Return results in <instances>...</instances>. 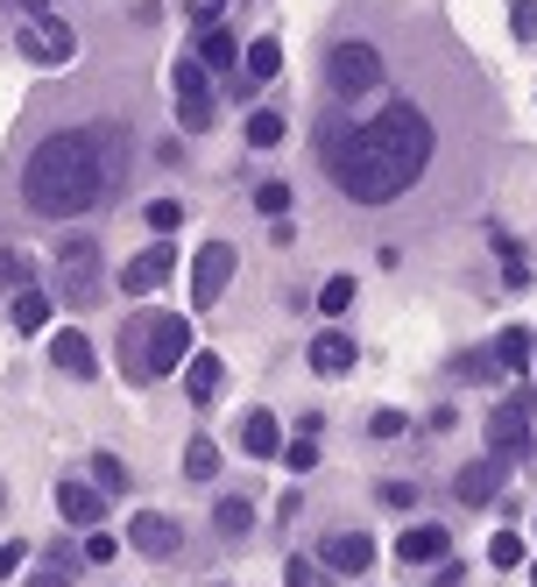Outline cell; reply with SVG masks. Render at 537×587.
Here are the masks:
<instances>
[{
	"label": "cell",
	"instance_id": "1",
	"mask_svg": "<svg viewBox=\"0 0 537 587\" xmlns=\"http://www.w3.org/2000/svg\"><path fill=\"white\" fill-rule=\"evenodd\" d=\"M382 107L354 114V107H325L319 114V171L339 185V199L354 206H396L439 171V107L417 93H390L382 79Z\"/></svg>",
	"mask_w": 537,
	"mask_h": 587
},
{
	"label": "cell",
	"instance_id": "2",
	"mask_svg": "<svg viewBox=\"0 0 537 587\" xmlns=\"http://www.w3.org/2000/svg\"><path fill=\"white\" fill-rule=\"evenodd\" d=\"M114 177H121V142L107 128H57L28 149L22 199L43 220H79L114 191Z\"/></svg>",
	"mask_w": 537,
	"mask_h": 587
},
{
	"label": "cell",
	"instance_id": "3",
	"mask_svg": "<svg viewBox=\"0 0 537 587\" xmlns=\"http://www.w3.org/2000/svg\"><path fill=\"white\" fill-rule=\"evenodd\" d=\"M184 354H191L184 312H134L121 326V375L128 383H163L170 368H184Z\"/></svg>",
	"mask_w": 537,
	"mask_h": 587
},
{
	"label": "cell",
	"instance_id": "4",
	"mask_svg": "<svg viewBox=\"0 0 537 587\" xmlns=\"http://www.w3.org/2000/svg\"><path fill=\"white\" fill-rule=\"evenodd\" d=\"M382 79H390V57H382V43L339 36L333 50H325V93H333V107H361V99H375Z\"/></svg>",
	"mask_w": 537,
	"mask_h": 587
},
{
	"label": "cell",
	"instance_id": "5",
	"mask_svg": "<svg viewBox=\"0 0 537 587\" xmlns=\"http://www.w3.org/2000/svg\"><path fill=\"white\" fill-rule=\"evenodd\" d=\"M530 446H537V418H530L516 397L496 403V411H488V460L516 468V460H530Z\"/></svg>",
	"mask_w": 537,
	"mask_h": 587
},
{
	"label": "cell",
	"instance_id": "6",
	"mask_svg": "<svg viewBox=\"0 0 537 587\" xmlns=\"http://www.w3.org/2000/svg\"><path fill=\"white\" fill-rule=\"evenodd\" d=\"M57 269H64V297L85 312L99 297V240L93 234H71L64 248H57Z\"/></svg>",
	"mask_w": 537,
	"mask_h": 587
},
{
	"label": "cell",
	"instance_id": "7",
	"mask_svg": "<svg viewBox=\"0 0 537 587\" xmlns=\"http://www.w3.org/2000/svg\"><path fill=\"white\" fill-rule=\"evenodd\" d=\"M227 283H234V248L227 240H205V248L191 255V312H213Z\"/></svg>",
	"mask_w": 537,
	"mask_h": 587
},
{
	"label": "cell",
	"instance_id": "8",
	"mask_svg": "<svg viewBox=\"0 0 537 587\" xmlns=\"http://www.w3.org/2000/svg\"><path fill=\"white\" fill-rule=\"evenodd\" d=\"M14 43H22L28 64H64V57L79 50V28L57 22V14H36V22H22V36H14Z\"/></svg>",
	"mask_w": 537,
	"mask_h": 587
},
{
	"label": "cell",
	"instance_id": "9",
	"mask_svg": "<svg viewBox=\"0 0 537 587\" xmlns=\"http://www.w3.org/2000/svg\"><path fill=\"white\" fill-rule=\"evenodd\" d=\"M177 120H184L191 134L213 128V85H205V64H199V57H177Z\"/></svg>",
	"mask_w": 537,
	"mask_h": 587
},
{
	"label": "cell",
	"instance_id": "10",
	"mask_svg": "<svg viewBox=\"0 0 537 587\" xmlns=\"http://www.w3.org/2000/svg\"><path fill=\"white\" fill-rule=\"evenodd\" d=\"M128 545L142 552V560H177V545H184V524H177V517H163V509H134Z\"/></svg>",
	"mask_w": 537,
	"mask_h": 587
},
{
	"label": "cell",
	"instance_id": "11",
	"mask_svg": "<svg viewBox=\"0 0 537 587\" xmlns=\"http://www.w3.org/2000/svg\"><path fill=\"white\" fill-rule=\"evenodd\" d=\"M170 277H177V248H170V240H148V248L121 269V291L128 297H148V291H163Z\"/></svg>",
	"mask_w": 537,
	"mask_h": 587
},
{
	"label": "cell",
	"instance_id": "12",
	"mask_svg": "<svg viewBox=\"0 0 537 587\" xmlns=\"http://www.w3.org/2000/svg\"><path fill=\"white\" fill-rule=\"evenodd\" d=\"M319 566L325 574H368V566H375V538L368 531H333L319 545Z\"/></svg>",
	"mask_w": 537,
	"mask_h": 587
},
{
	"label": "cell",
	"instance_id": "13",
	"mask_svg": "<svg viewBox=\"0 0 537 587\" xmlns=\"http://www.w3.org/2000/svg\"><path fill=\"white\" fill-rule=\"evenodd\" d=\"M502 474H510L502 460H467V468H460V481H453V495H460L467 509H488V503L502 495Z\"/></svg>",
	"mask_w": 537,
	"mask_h": 587
},
{
	"label": "cell",
	"instance_id": "14",
	"mask_svg": "<svg viewBox=\"0 0 537 587\" xmlns=\"http://www.w3.org/2000/svg\"><path fill=\"white\" fill-rule=\"evenodd\" d=\"M445 552H453V538H445V524H410V531L396 538V560H403V566H439Z\"/></svg>",
	"mask_w": 537,
	"mask_h": 587
},
{
	"label": "cell",
	"instance_id": "15",
	"mask_svg": "<svg viewBox=\"0 0 537 587\" xmlns=\"http://www.w3.org/2000/svg\"><path fill=\"white\" fill-rule=\"evenodd\" d=\"M57 509H64V524H79V531H93V524L107 517V495H99L93 481H57Z\"/></svg>",
	"mask_w": 537,
	"mask_h": 587
},
{
	"label": "cell",
	"instance_id": "16",
	"mask_svg": "<svg viewBox=\"0 0 537 587\" xmlns=\"http://www.w3.org/2000/svg\"><path fill=\"white\" fill-rule=\"evenodd\" d=\"M234 439H241V454H248V460H268V454H283V425H276L268 411H241Z\"/></svg>",
	"mask_w": 537,
	"mask_h": 587
},
{
	"label": "cell",
	"instance_id": "17",
	"mask_svg": "<svg viewBox=\"0 0 537 587\" xmlns=\"http://www.w3.org/2000/svg\"><path fill=\"white\" fill-rule=\"evenodd\" d=\"M354 361H361V348H354V333H339V326L311 340V368H319V375H347Z\"/></svg>",
	"mask_w": 537,
	"mask_h": 587
},
{
	"label": "cell",
	"instance_id": "18",
	"mask_svg": "<svg viewBox=\"0 0 537 587\" xmlns=\"http://www.w3.org/2000/svg\"><path fill=\"white\" fill-rule=\"evenodd\" d=\"M219 383H227V368H219V354H184V397L191 403H213Z\"/></svg>",
	"mask_w": 537,
	"mask_h": 587
},
{
	"label": "cell",
	"instance_id": "19",
	"mask_svg": "<svg viewBox=\"0 0 537 587\" xmlns=\"http://www.w3.org/2000/svg\"><path fill=\"white\" fill-rule=\"evenodd\" d=\"M50 361H57L64 375H79V383L99 368V354H93V340H85V333H57V340H50Z\"/></svg>",
	"mask_w": 537,
	"mask_h": 587
},
{
	"label": "cell",
	"instance_id": "20",
	"mask_svg": "<svg viewBox=\"0 0 537 587\" xmlns=\"http://www.w3.org/2000/svg\"><path fill=\"white\" fill-rule=\"evenodd\" d=\"M8 319H14V333H43V326H50V297H43L36 283H22L14 305H8Z\"/></svg>",
	"mask_w": 537,
	"mask_h": 587
},
{
	"label": "cell",
	"instance_id": "21",
	"mask_svg": "<svg viewBox=\"0 0 537 587\" xmlns=\"http://www.w3.org/2000/svg\"><path fill=\"white\" fill-rule=\"evenodd\" d=\"M488 354H496V368H502V375H530V333H524V326H502Z\"/></svg>",
	"mask_w": 537,
	"mask_h": 587
},
{
	"label": "cell",
	"instance_id": "22",
	"mask_svg": "<svg viewBox=\"0 0 537 587\" xmlns=\"http://www.w3.org/2000/svg\"><path fill=\"white\" fill-rule=\"evenodd\" d=\"M234 57H241V43H234V28H199V64L205 71H234Z\"/></svg>",
	"mask_w": 537,
	"mask_h": 587
},
{
	"label": "cell",
	"instance_id": "23",
	"mask_svg": "<svg viewBox=\"0 0 537 587\" xmlns=\"http://www.w3.org/2000/svg\"><path fill=\"white\" fill-rule=\"evenodd\" d=\"M276 71H283V43L276 36H255V43H248V71H241V79L248 85H268Z\"/></svg>",
	"mask_w": 537,
	"mask_h": 587
},
{
	"label": "cell",
	"instance_id": "24",
	"mask_svg": "<svg viewBox=\"0 0 537 587\" xmlns=\"http://www.w3.org/2000/svg\"><path fill=\"white\" fill-rule=\"evenodd\" d=\"M213 524H219V538H248L255 531V503H248V495H219Z\"/></svg>",
	"mask_w": 537,
	"mask_h": 587
},
{
	"label": "cell",
	"instance_id": "25",
	"mask_svg": "<svg viewBox=\"0 0 537 587\" xmlns=\"http://www.w3.org/2000/svg\"><path fill=\"white\" fill-rule=\"evenodd\" d=\"M524 560H530V545H524L516 531H496V538H488V566H496V574H516Z\"/></svg>",
	"mask_w": 537,
	"mask_h": 587
},
{
	"label": "cell",
	"instance_id": "26",
	"mask_svg": "<svg viewBox=\"0 0 537 587\" xmlns=\"http://www.w3.org/2000/svg\"><path fill=\"white\" fill-rule=\"evenodd\" d=\"M241 134H248V149H276V142H283V114H276V107H255Z\"/></svg>",
	"mask_w": 537,
	"mask_h": 587
},
{
	"label": "cell",
	"instance_id": "27",
	"mask_svg": "<svg viewBox=\"0 0 537 587\" xmlns=\"http://www.w3.org/2000/svg\"><path fill=\"white\" fill-rule=\"evenodd\" d=\"M93 489H99V495H128L134 481H128V468H121L114 454H93Z\"/></svg>",
	"mask_w": 537,
	"mask_h": 587
},
{
	"label": "cell",
	"instance_id": "28",
	"mask_svg": "<svg viewBox=\"0 0 537 587\" xmlns=\"http://www.w3.org/2000/svg\"><path fill=\"white\" fill-rule=\"evenodd\" d=\"M354 291H361L354 277H325V283H319V312H325V319H339V312L354 305Z\"/></svg>",
	"mask_w": 537,
	"mask_h": 587
},
{
	"label": "cell",
	"instance_id": "29",
	"mask_svg": "<svg viewBox=\"0 0 537 587\" xmlns=\"http://www.w3.org/2000/svg\"><path fill=\"white\" fill-rule=\"evenodd\" d=\"M184 474H191V481H213V474H219V446H213V439H191V446H184Z\"/></svg>",
	"mask_w": 537,
	"mask_h": 587
},
{
	"label": "cell",
	"instance_id": "30",
	"mask_svg": "<svg viewBox=\"0 0 537 587\" xmlns=\"http://www.w3.org/2000/svg\"><path fill=\"white\" fill-rule=\"evenodd\" d=\"M496 248H502V283H510V291H524V283H530V262H524V248H516L510 234H496Z\"/></svg>",
	"mask_w": 537,
	"mask_h": 587
},
{
	"label": "cell",
	"instance_id": "31",
	"mask_svg": "<svg viewBox=\"0 0 537 587\" xmlns=\"http://www.w3.org/2000/svg\"><path fill=\"white\" fill-rule=\"evenodd\" d=\"M142 220L156 227V240H170L177 227H184V206H177V199H148V213H142Z\"/></svg>",
	"mask_w": 537,
	"mask_h": 587
},
{
	"label": "cell",
	"instance_id": "32",
	"mask_svg": "<svg viewBox=\"0 0 537 587\" xmlns=\"http://www.w3.org/2000/svg\"><path fill=\"white\" fill-rule=\"evenodd\" d=\"M283 468H290V474H311V468H319V439H311V432H297V439L283 446Z\"/></svg>",
	"mask_w": 537,
	"mask_h": 587
},
{
	"label": "cell",
	"instance_id": "33",
	"mask_svg": "<svg viewBox=\"0 0 537 587\" xmlns=\"http://www.w3.org/2000/svg\"><path fill=\"white\" fill-rule=\"evenodd\" d=\"M510 36L537 43V0H510Z\"/></svg>",
	"mask_w": 537,
	"mask_h": 587
},
{
	"label": "cell",
	"instance_id": "34",
	"mask_svg": "<svg viewBox=\"0 0 537 587\" xmlns=\"http://www.w3.org/2000/svg\"><path fill=\"white\" fill-rule=\"evenodd\" d=\"M114 560H121V538H107L93 524V538H85V566H114Z\"/></svg>",
	"mask_w": 537,
	"mask_h": 587
},
{
	"label": "cell",
	"instance_id": "35",
	"mask_svg": "<svg viewBox=\"0 0 537 587\" xmlns=\"http://www.w3.org/2000/svg\"><path fill=\"white\" fill-rule=\"evenodd\" d=\"M28 283V255L22 248H0V291H22Z\"/></svg>",
	"mask_w": 537,
	"mask_h": 587
},
{
	"label": "cell",
	"instance_id": "36",
	"mask_svg": "<svg viewBox=\"0 0 537 587\" xmlns=\"http://www.w3.org/2000/svg\"><path fill=\"white\" fill-rule=\"evenodd\" d=\"M255 213L283 220V213H290V185H255Z\"/></svg>",
	"mask_w": 537,
	"mask_h": 587
},
{
	"label": "cell",
	"instance_id": "37",
	"mask_svg": "<svg viewBox=\"0 0 537 587\" xmlns=\"http://www.w3.org/2000/svg\"><path fill=\"white\" fill-rule=\"evenodd\" d=\"M283 580H290V587H333V580H325V566H311V560H290V566H283Z\"/></svg>",
	"mask_w": 537,
	"mask_h": 587
},
{
	"label": "cell",
	"instance_id": "38",
	"mask_svg": "<svg viewBox=\"0 0 537 587\" xmlns=\"http://www.w3.org/2000/svg\"><path fill=\"white\" fill-rule=\"evenodd\" d=\"M368 432H375V439H403L410 418H403V411H375V418H368Z\"/></svg>",
	"mask_w": 537,
	"mask_h": 587
},
{
	"label": "cell",
	"instance_id": "39",
	"mask_svg": "<svg viewBox=\"0 0 537 587\" xmlns=\"http://www.w3.org/2000/svg\"><path fill=\"white\" fill-rule=\"evenodd\" d=\"M460 375H467V383H488V375H502V368H496V354H460Z\"/></svg>",
	"mask_w": 537,
	"mask_h": 587
},
{
	"label": "cell",
	"instance_id": "40",
	"mask_svg": "<svg viewBox=\"0 0 537 587\" xmlns=\"http://www.w3.org/2000/svg\"><path fill=\"white\" fill-rule=\"evenodd\" d=\"M219 8H227V0H184L191 28H213V22H219Z\"/></svg>",
	"mask_w": 537,
	"mask_h": 587
},
{
	"label": "cell",
	"instance_id": "41",
	"mask_svg": "<svg viewBox=\"0 0 537 587\" xmlns=\"http://www.w3.org/2000/svg\"><path fill=\"white\" fill-rule=\"evenodd\" d=\"M382 503H390V509H410V503H417V481H382Z\"/></svg>",
	"mask_w": 537,
	"mask_h": 587
},
{
	"label": "cell",
	"instance_id": "42",
	"mask_svg": "<svg viewBox=\"0 0 537 587\" xmlns=\"http://www.w3.org/2000/svg\"><path fill=\"white\" fill-rule=\"evenodd\" d=\"M22 560H28V552L8 538V545H0V580H8V574H22Z\"/></svg>",
	"mask_w": 537,
	"mask_h": 587
},
{
	"label": "cell",
	"instance_id": "43",
	"mask_svg": "<svg viewBox=\"0 0 537 587\" xmlns=\"http://www.w3.org/2000/svg\"><path fill=\"white\" fill-rule=\"evenodd\" d=\"M28 587H71L64 566H43V574H28Z\"/></svg>",
	"mask_w": 537,
	"mask_h": 587
},
{
	"label": "cell",
	"instance_id": "44",
	"mask_svg": "<svg viewBox=\"0 0 537 587\" xmlns=\"http://www.w3.org/2000/svg\"><path fill=\"white\" fill-rule=\"evenodd\" d=\"M460 580H467V574H460L453 560H439V587H460Z\"/></svg>",
	"mask_w": 537,
	"mask_h": 587
},
{
	"label": "cell",
	"instance_id": "45",
	"mask_svg": "<svg viewBox=\"0 0 537 587\" xmlns=\"http://www.w3.org/2000/svg\"><path fill=\"white\" fill-rule=\"evenodd\" d=\"M530 361H537V333H530Z\"/></svg>",
	"mask_w": 537,
	"mask_h": 587
},
{
	"label": "cell",
	"instance_id": "46",
	"mask_svg": "<svg viewBox=\"0 0 537 587\" xmlns=\"http://www.w3.org/2000/svg\"><path fill=\"white\" fill-rule=\"evenodd\" d=\"M530 587H537V566H530Z\"/></svg>",
	"mask_w": 537,
	"mask_h": 587
}]
</instances>
